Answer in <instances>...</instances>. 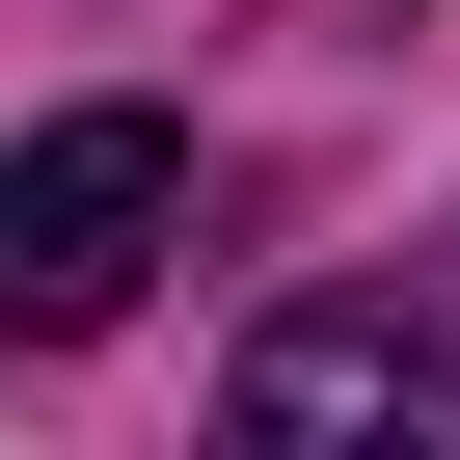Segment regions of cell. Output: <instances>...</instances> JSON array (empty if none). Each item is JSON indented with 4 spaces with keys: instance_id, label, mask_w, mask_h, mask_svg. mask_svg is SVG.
I'll use <instances>...</instances> for the list:
<instances>
[{
    "instance_id": "cell-1",
    "label": "cell",
    "mask_w": 460,
    "mask_h": 460,
    "mask_svg": "<svg viewBox=\"0 0 460 460\" xmlns=\"http://www.w3.org/2000/svg\"><path fill=\"white\" fill-rule=\"evenodd\" d=\"M163 244H190V136H163V109H55V136H0V352H82Z\"/></svg>"
},
{
    "instance_id": "cell-2",
    "label": "cell",
    "mask_w": 460,
    "mask_h": 460,
    "mask_svg": "<svg viewBox=\"0 0 460 460\" xmlns=\"http://www.w3.org/2000/svg\"><path fill=\"white\" fill-rule=\"evenodd\" d=\"M379 406L460 433V298H298V325L244 352V433H379Z\"/></svg>"
}]
</instances>
